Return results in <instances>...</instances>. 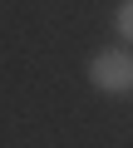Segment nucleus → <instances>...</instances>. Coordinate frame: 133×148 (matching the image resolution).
Instances as JSON below:
<instances>
[{
  "label": "nucleus",
  "instance_id": "nucleus-1",
  "mask_svg": "<svg viewBox=\"0 0 133 148\" xmlns=\"http://www.w3.org/2000/svg\"><path fill=\"white\" fill-rule=\"evenodd\" d=\"M89 84L99 94H128L133 89V54L128 49H104L89 59Z\"/></svg>",
  "mask_w": 133,
  "mask_h": 148
},
{
  "label": "nucleus",
  "instance_id": "nucleus-2",
  "mask_svg": "<svg viewBox=\"0 0 133 148\" xmlns=\"http://www.w3.org/2000/svg\"><path fill=\"white\" fill-rule=\"evenodd\" d=\"M113 25H118L123 40H133V0H123V5H118V20H113Z\"/></svg>",
  "mask_w": 133,
  "mask_h": 148
}]
</instances>
